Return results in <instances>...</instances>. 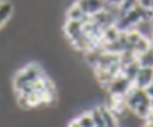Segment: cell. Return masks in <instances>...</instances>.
Listing matches in <instances>:
<instances>
[{
    "instance_id": "1",
    "label": "cell",
    "mask_w": 153,
    "mask_h": 127,
    "mask_svg": "<svg viewBox=\"0 0 153 127\" xmlns=\"http://www.w3.org/2000/svg\"><path fill=\"white\" fill-rule=\"evenodd\" d=\"M124 101H126V109H129L138 118L146 120L150 115V112H152V100L146 94L144 89L132 86L129 91H127V94L124 95Z\"/></svg>"
},
{
    "instance_id": "2",
    "label": "cell",
    "mask_w": 153,
    "mask_h": 127,
    "mask_svg": "<svg viewBox=\"0 0 153 127\" xmlns=\"http://www.w3.org/2000/svg\"><path fill=\"white\" fill-rule=\"evenodd\" d=\"M45 75L43 69L37 65V63H31L26 65L25 68H22L14 77V89L16 92H20L23 89H26L29 86H32L37 80H40Z\"/></svg>"
},
{
    "instance_id": "3",
    "label": "cell",
    "mask_w": 153,
    "mask_h": 127,
    "mask_svg": "<svg viewBox=\"0 0 153 127\" xmlns=\"http://www.w3.org/2000/svg\"><path fill=\"white\" fill-rule=\"evenodd\" d=\"M132 86H133V83L127 77H124L123 74H120L109 83V86L106 89L110 94V97H124Z\"/></svg>"
},
{
    "instance_id": "4",
    "label": "cell",
    "mask_w": 153,
    "mask_h": 127,
    "mask_svg": "<svg viewBox=\"0 0 153 127\" xmlns=\"http://www.w3.org/2000/svg\"><path fill=\"white\" fill-rule=\"evenodd\" d=\"M75 3L89 17H92L97 12L104 9V0H75Z\"/></svg>"
},
{
    "instance_id": "5",
    "label": "cell",
    "mask_w": 153,
    "mask_h": 127,
    "mask_svg": "<svg viewBox=\"0 0 153 127\" xmlns=\"http://www.w3.org/2000/svg\"><path fill=\"white\" fill-rule=\"evenodd\" d=\"M153 81V69L152 68H139L136 77L133 78V86L139 89H146Z\"/></svg>"
},
{
    "instance_id": "6",
    "label": "cell",
    "mask_w": 153,
    "mask_h": 127,
    "mask_svg": "<svg viewBox=\"0 0 153 127\" xmlns=\"http://www.w3.org/2000/svg\"><path fill=\"white\" fill-rule=\"evenodd\" d=\"M66 19H68V20H72V22H81V23H86L91 17L86 16L84 12L78 8V5H76V3H72V5L68 8V11H66Z\"/></svg>"
},
{
    "instance_id": "7",
    "label": "cell",
    "mask_w": 153,
    "mask_h": 127,
    "mask_svg": "<svg viewBox=\"0 0 153 127\" xmlns=\"http://www.w3.org/2000/svg\"><path fill=\"white\" fill-rule=\"evenodd\" d=\"M101 113H103V120H104V127H120V118L106 106H100Z\"/></svg>"
},
{
    "instance_id": "8",
    "label": "cell",
    "mask_w": 153,
    "mask_h": 127,
    "mask_svg": "<svg viewBox=\"0 0 153 127\" xmlns=\"http://www.w3.org/2000/svg\"><path fill=\"white\" fill-rule=\"evenodd\" d=\"M12 12H14V6L9 0H3V3L0 5V29L9 22Z\"/></svg>"
},
{
    "instance_id": "9",
    "label": "cell",
    "mask_w": 153,
    "mask_h": 127,
    "mask_svg": "<svg viewBox=\"0 0 153 127\" xmlns=\"http://www.w3.org/2000/svg\"><path fill=\"white\" fill-rule=\"evenodd\" d=\"M136 61L141 68H152L153 69V46L150 49H147L146 52L139 54L136 57Z\"/></svg>"
},
{
    "instance_id": "10",
    "label": "cell",
    "mask_w": 153,
    "mask_h": 127,
    "mask_svg": "<svg viewBox=\"0 0 153 127\" xmlns=\"http://www.w3.org/2000/svg\"><path fill=\"white\" fill-rule=\"evenodd\" d=\"M139 66L138 65V61L135 60L133 63H130V65H127V66H124V68H121V74L124 75V77H127L132 83H133V78L136 77V74H138V71H139Z\"/></svg>"
},
{
    "instance_id": "11",
    "label": "cell",
    "mask_w": 153,
    "mask_h": 127,
    "mask_svg": "<svg viewBox=\"0 0 153 127\" xmlns=\"http://www.w3.org/2000/svg\"><path fill=\"white\" fill-rule=\"evenodd\" d=\"M89 112H91V117L94 121V127H104V120H103V113H101L100 106L92 107Z\"/></svg>"
},
{
    "instance_id": "12",
    "label": "cell",
    "mask_w": 153,
    "mask_h": 127,
    "mask_svg": "<svg viewBox=\"0 0 153 127\" xmlns=\"http://www.w3.org/2000/svg\"><path fill=\"white\" fill-rule=\"evenodd\" d=\"M75 120L78 121L80 127H94V121H92V117H91V112L86 110V112H81L80 115H76Z\"/></svg>"
},
{
    "instance_id": "13",
    "label": "cell",
    "mask_w": 153,
    "mask_h": 127,
    "mask_svg": "<svg viewBox=\"0 0 153 127\" xmlns=\"http://www.w3.org/2000/svg\"><path fill=\"white\" fill-rule=\"evenodd\" d=\"M123 0H104V8L107 9H120Z\"/></svg>"
},
{
    "instance_id": "14",
    "label": "cell",
    "mask_w": 153,
    "mask_h": 127,
    "mask_svg": "<svg viewBox=\"0 0 153 127\" xmlns=\"http://www.w3.org/2000/svg\"><path fill=\"white\" fill-rule=\"evenodd\" d=\"M144 91H146V94H147V95L150 97V100H152V98H153V81L144 89Z\"/></svg>"
},
{
    "instance_id": "15",
    "label": "cell",
    "mask_w": 153,
    "mask_h": 127,
    "mask_svg": "<svg viewBox=\"0 0 153 127\" xmlns=\"http://www.w3.org/2000/svg\"><path fill=\"white\" fill-rule=\"evenodd\" d=\"M68 127H80V124H78V121H76L75 118H72V120L69 121V124H68Z\"/></svg>"
},
{
    "instance_id": "16",
    "label": "cell",
    "mask_w": 153,
    "mask_h": 127,
    "mask_svg": "<svg viewBox=\"0 0 153 127\" xmlns=\"http://www.w3.org/2000/svg\"><path fill=\"white\" fill-rule=\"evenodd\" d=\"M152 110H153V98H152Z\"/></svg>"
},
{
    "instance_id": "17",
    "label": "cell",
    "mask_w": 153,
    "mask_h": 127,
    "mask_svg": "<svg viewBox=\"0 0 153 127\" xmlns=\"http://www.w3.org/2000/svg\"><path fill=\"white\" fill-rule=\"evenodd\" d=\"M2 3H3V0H0V5H2Z\"/></svg>"
}]
</instances>
